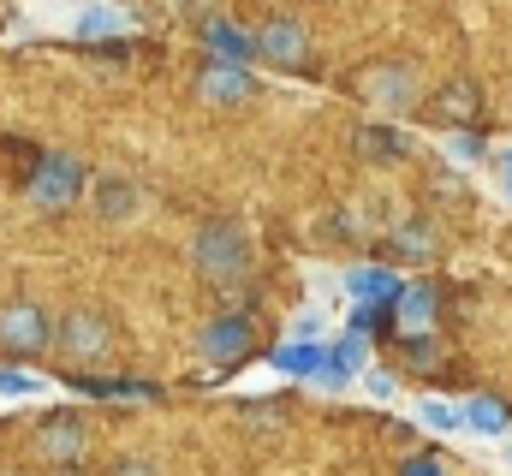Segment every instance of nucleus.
<instances>
[{
    "label": "nucleus",
    "instance_id": "nucleus-1",
    "mask_svg": "<svg viewBox=\"0 0 512 476\" xmlns=\"http://www.w3.org/2000/svg\"><path fill=\"white\" fill-rule=\"evenodd\" d=\"M191 256H197V268L221 286V292H233V286H245V274H251L256 250H251V233L239 227V221H209L197 244H191Z\"/></svg>",
    "mask_w": 512,
    "mask_h": 476
},
{
    "label": "nucleus",
    "instance_id": "nucleus-2",
    "mask_svg": "<svg viewBox=\"0 0 512 476\" xmlns=\"http://www.w3.org/2000/svg\"><path fill=\"white\" fill-rule=\"evenodd\" d=\"M358 96H364L376 114H411V108H417V72L399 66V60L364 66V72H358Z\"/></svg>",
    "mask_w": 512,
    "mask_h": 476
},
{
    "label": "nucleus",
    "instance_id": "nucleus-3",
    "mask_svg": "<svg viewBox=\"0 0 512 476\" xmlns=\"http://www.w3.org/2000/svg\"><path fill=\"white\" fill-rule=\"evenodd\" d=\"M78 191H84V167H78L72 155H42V161H36L30 197H36L42 209H66V203H78Z\"/></svg>",
    "mask_w": 512,
    "mask_h": 476
},
{
    "label": "nucleus",
    "instance_id": "nucleus-4",
    "mask_svg": "<svg viewBox=\"0 0 512 476\" xmlns=\"http://www.w3.org/2000/svg\"><path fill=\"white\" fill-rule=\"evenodd\" d=\"M54 346L72 363H96V357H108V322L96 310H72V316L54 322Z\"/></svg>",
    "mask_w": 512,
    "mask_h": 476
},
{
    "label": "nucleus",
    "instance_id": "nucleus-5",
    "mask_svg": "<svg viewBox=\"0 0 512 476\" xmlns=\"http://www.w3.org/2000/svg\"><path fill=\"white\" fill-rule=\"evenodd\" d=\"M48 340H54V322H48L36 304H6V310H0V346H6V352L36 357Z\"/></svg>",
    "mask_w": 512,
    "mask_h": 476
},
{
    "label": "nucleus",
    "instance_id": "nucleus-6",
    "mask_svg": "<svg viewBox=\"0 0 512 476\" xmlns=\"http://www.w3.org/2000/svg\"><path fill=\"white\" fill-rule=\"evenodd\" d=\"M251 316H221V322H209L203 328V357L209 363H239V357H251Z\"/></svg>",
    "mask_w": 512,
    "mask_h": 476
},
{
    "label": "nucleus",
    "instance_id": "nucleus-7",
    "mask_svg": "<svg viewBox=\"0 0 512 476\" xmlns=\"http://www.w3.org/2000/svg\"><path fill=\"white\" fill-rule=\"evenodd\" d=\"M90 197H96V209H102L108 221H137V215H143V185H131L126 173H102Z\"/></svg>",
    "mask_w": 512,
    "mask_h": 476
},
{
    "label": "nucleus",
    "instance_id": "nucleus-8",
    "mask_svg": "<svg viewBox=\"0 0 512 476\" xmlns=\"http://www.w3.org/2000/svg\"><path fill=\"white\" fill-rule=\"evenodd\" d=\"M256 54L274 60V66H298V60H304V30H298L292 18H268V24L256 30Z\"/></svg>",
    "mask_w": 512,
    "mask_h": 476
},
{
    "label": "nucleus",
    "instance_id": "nucleus-9",
    "mask_svg": "<svg viewBox=\"0 0 512 476\" xmlns=\"http://www.w3.org/2000/svg\"><path fill=\"white\" fill-rule=\"evenodd\" d=\"M84 441H90V435H84V423H78L72 411H54V417L36 429L42 459H78V453H84Z\"/></svg>",
    "mask_w": 512,
    "mask_h": 476
},
{
    "label": "nucleus",
    "instance_id": "nucleus-10",
    "mask_svg": "<svg viewBox=\"0 0 512 476\" xmlns=\"http://www.w3.org/2000/svg\"><path fill=\"white\" fill-rule=\"evenodd\" d=\"M197 90H203V102H215V108H239V102L251 96V72L227 60V66H209Z\"/></svg>",
    "mask_w": 512,
    "mask_h": 476
},
{
    "label": "nucleus",
    "instance_id": "nucleus-11",
    "mask_svg": "<svg viewBox=\"0 0 512 476\" xmlns=\"http://www.w3.org/2000/svg\"><path fill=\"white\" fill-rule=\"evenodd\" d=\"M399 328L405 334H429V322H435V292L429 286H399Z\"/></svg>",
    "mask_w": 512,
    "mask_h": 476
},
{
    "label": "nucleus",
    "instance_id": "nucleus-12",
    "mask_svg": "<svg viewBox=\"0 0 512 476\" xmlns=\"http://www.w3.org/2000/svg\"><path fill=\"white\" fill-rule=\"evenodd\" d=\"M477 108H483V102H477V84H447L441 102H435V119H441V125H471Z\"/></svg>",
    "mask_w": 512,
    "mask_h": 476
},
{
    "label": "nucleus",
    "instance_id": "nucleus-13",
    "mask_svg": "<svg viewBox=\"0 0 512 476\" xmlns=\"http://www.w3.org/2000/svg\"><path fill=\"white\" fill-rule=\"evenodd\" d=\"M358 143H364V155H370V161H405V155H411L405 131H393V125H364V131H358Z\"/></svg>",
    "mask_w": 512,
    "mask_h": 476
},
{
    "label": "nucleus",
    "instance_id": "nucleus-14",
    "mask_svg": "<svg viewBox=\"0 0 512 476\" xmlns=\"http://www.w3.org/2000/svg\"><path fill=\"white\" fill-rule=\"evenodd\" d=\"M358 369H364V334L352 328L334 352L322 357V381H346V375H358Z\"/></svg>",
    "mask_w": 512,
    "mask_h": 476
},
{
    "label": "nucleus",
    "instance_id": "nucleus-15",
    "mask_svg": "<svg viewBox=\"0 0 512 476\" xmlns=\"http://www.w3.org/2000/svg\"><path fill=\"white\" fill-rule=\"evenodd\" d=\"M209 48L221 60H245V54H256V36L239 30V24H227V18H209Z\"/></svg>",
    "mask_w": 512,
    "mask_h": 476
},
{
    "label": "nucleus",
    "instance_id": "nucleus-16",
    "mask_svg": "<svg viewBox=\"0 0 512 476\" xmlns=\"http://www.w3.org/2000/svg\"><path fill=\"white\" fill-rule=\"evenodd\" d=\"M352 298L358 304H382V298H399V280L387 274V268H352Z\"/></svg>",
    "mask_w": 512,
    "mask_h": 476
},
{
    "label": "nucleus",
    "instance_id": "nucleus-17",
    "mask_svg": "<svg viewBox=\"0 0 512 476\" xmlns=\"http://www.w3.org/2000/svg\"><path fill=\"white\" fill-rule=\"evenodd\" d=\"M393 250L411 256V262L435 256V227H429V221H393Z\"/></svg>",
    "mask_w": 512,
    "mask_h": 476
},
{
    "label": "nucleus",
    "instance_id": "nucleus-18",
    "mask_svg": "<svg viewBox=\"0 0 512 476\" xmlns=\"http://www.w3.org/2000/svg\"><path fill=\"white\" fill-rule=\"evenodd\" d=\"M322 357L328 352H316L310 340H298V346H280L274 352V369H286V375H322Z\"/></svg>",
    "mask_w": 512,
    "mask_h": 476
},
{
    "label": "nucleus",
    "instance_id": "nucleus-19",
    "mask_svg": "<svg viewBox=\"0 0 512 476\" xmlns=\"http://www.w3.org/2000/svg\"><path fill=\"white\" fill-rule=\"evenodd\" d=\"M465 423L483 429V435H501V429H507V405H495V399H471V405H465Z\"/></svg>",
    "mask_w": 512,
    "mask_h": 476
},
{
    "label": "nucleus",
    "instance_id": "nucleus-20",
    "mask_svg": "<svg viewBox=\"0 0 512 476\" xmlns=\"http://www.w3.org/2000/svg\"><path fill=\"white\" fill-rule=\"evenodd\" d=\"M114 30H126L120 12H108V6H84L78 12V36H114Z\"/></svg>",
    "mask_w": 512,
    "mask_h": 476
},
{
    "label": "nucleus",
    "instance_id": "nucleus-21",
    "mask_svg": "<svg viewBox=\"0 0 512 476\" xmlns=\"http://www.w3.org/2000/svg\"><path fill=\"white\" fill-rule=\"evenodd\" d=\"M429 429H459L465 423V411H453V405H441V399H423V411H417Z\"/></svg>",
    "mask_w": 512,
    "mask_h": 476
},
{
    "label": "nucleus",
    "instance_id": "nucleus-22",
    "mask_svg": "<svg viewBox=\"0 0 512 476\" xmlns=\"http://www.w3.org/2000/svg\"><path fill=\"white\" fill-rule=\"evenodd\" d=\"M0 393H6V399H30V393H42V381L24 375V369H0Z\"/></svg>",
    "mask_w": 512,
    "mask_h": 476
},
{
    "label": "nucleus",
    "instance_id": "nucleus-23",
    "mask_svg": "<svg viewBox=\"0 0 512 476\" xmlns=\"http://www.w3.org/2000/svg\"><path fill=\"white\" fill-rule=\"evenodd\" d=\"M399 476H441V465H435V459H411Z\"/></svg>",
    "mask_w": 512,
    "mask_h": 476
},
{
    "label": "nucleus",
    "instance_id": "nucleus-24",
    "mask_svg": "<svg viewBox=\"0 0 512 476\" xmlns=\"http://www.w3.org/2000/svg\"><path fill=\"white\" fill-rule=\"evenodd\" d=\"M501 173H507V185H512V155H501Z\"/></svg>",
    "mask_w": 512,
    "mask_h": 476
},
{
    "label": "nucleus",
    "instance_id": "nucleus-25",
    "mask_svg": "<svg viewBox=\"0 0 512 476\" xmlns=\"http://www.w3.org/2000/svg\"><path fill=\"white\" fill-rule=\"evenodd\" d=\"M120 476H149V471H143V465H126V471H120Z\"/></svg>",
    "mask_w": 512,
    "mask_h": 476
}]
</instances>
